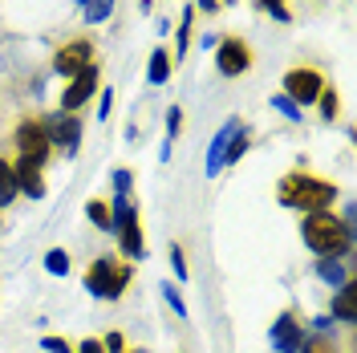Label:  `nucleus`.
<instances>
[{
    "instance_id": "23",
    "label": "nucleus",
    "mask_w": 357,
    "mask_h": 353,
    "mask_svg": "<svg viewBox=\"0 0 357 353\" xmlns=\"http://www.w3.org/2000/svg\"><path fill=\"white\" fill-rule=\"evenodd\" d=\"M317 102H321V118H325V122H333L337 110H341V102H337V89H321V93H317Z\"/></svg>"
},
{
    "instance_id": "31",
    "label": "nucleus",
    "mask_w": 357,
    "mask_h": 353,
    "mask_svg": "<svg viewBox=\"0 0 357 353\" xmlns=\"http://www.w3.org/2000/svg\"><path fill=\"white\" fill-rule=\"evenodd\" d=\"M178 126H183V110H178V106H171V110H167V142L178 134Z\"/></svg>"
},
{
    "instance_id": "4",
    "label": "nucleus",
    "mask_w": 357,
    "mask_h": 353,
    "mask_svg": "<svg viewBox=\"0 0 357 353\" xmlns=\"http://www.w3.org/2000/svg\"><path fill=\"white\" fill-rule=\"evenodd\" d=\"M41 126H45L49 147H57V151H66V155L77 151V142H82V122H77V114L53 110V114H45L41 118Z\"/></svg>"
},
{
    "instance_id": "32",
    "label": "nucleus",
    "mask_w": 357,
    "mask_h": 353,
    "mask_svg": "<svg viewBox=\"0 0 357 353\" xmlns=\"http://www.w3.org/2000/svg\"><path fill=\"white\" fill-rule=\"evenodd\" d=\"M171 268H175L178 280H187V260H183V248H178V243L171 248Z\"/></svg>"
},
{
    "instance_id": "21",
    "label": "nucleus",
    "mask_w": 357,
    "mask_h": 353,
    "mask_svg": "<svg viewBox=\"0 0 357 353\" xmlns=\"http://www.w3.org/2000/svg\"><path fill=\"white\" fill-rule=\"evenodd\" d=\"M301 353H341V350L333 345V337L312 333V337H305V341H301Z\"/></svg>"
},
{
    "instance_id": "27",
    "label": "nucleus",
    "mask_w": 357,
    "mask_h": 353,
    "mask_svg": "<svg viewBox=\"0 0 357 353\" xmlns=\"http://www.w3.org/2000/svg\"><path fill=\"white\" fill-rule=\"evenodd\" d=\"M272 106H276V110L284 114V118H292V122H301V106H296L292 98H284V93H276V98H272Z\"/></svg>"
},
{
    "instance_id": "34",
    "label": "nucleus",
    "mask_w": 357,
    "mask_h": 353,
    "mask_svg": "<svg viewBox=\"0 0 357 353\" xmlns=\"http://www.w3.org/2000/svg\"><path fill=\"white\" fill-rule=\"evenodd\" d=\"M73 353H106V350H102V341H98V337H86V341H82Z\"/></svg>"
},
{
    "instance_id": "26",
    "label": "nucleus",
    "mask_w": 357,
    "mask_h": 353,
    "mask_svg": "<svg viewBox=\"0 0 357 353\" xmlns=\"http://www.w3.org/2000/svg\"><path fill=\"white\" fill-rule=\"evenodd\" d=\"M256 8H260V13H272L276 21H292V13L284 8V0H256Z\"/></svg>"
},
{
    "instance_id": "2",
    "label": "nucleus",
    "mask_w": 357,
    "mask_h": 353,
    "mask_svg": "<svg viewBox=\"0 0 357 353\" xmlns=\"http://www.w3.org/2000/svg\"><path fill=\"white\" fill-rule=\"evenodd\" d=\"M301 240L317 256H345L354 243V232H349V220H337L333 211H312L301 223Z\"/></svg>"
},
{
    "instance_id": "3",
    "label": "nucleus",
    "mask_w": 357,
    "mask_h": 353,
    "mask_svg": "<svg viewBox=\"0 0 357 353\" xmlns=\"http://www.w3.org/2000/svg\"><path fill=\"white\" fill-rule=\"evenodd\" d=\"M130 276H134L130 264H114L110 256H102V260H93L86 268V288L93 296H102V301H118L126 292V285H130Z\"/></svg>"
},
{
    "instance_id": "5",
    "label": "nucleus",
    "mask_w": 357,
    "mask_h": 353,
    "mask_svg": "<svg viewBox=\"0 0 357 353\" xmlns=\"http://www.w3.org/2000/svg\"><path fill=\"white\" fill-rule=\"evenodd\" d=\"M98 82H102V69H98V61H89L82 73H73V77H69L66 93H61V110H66V114H77V110L89 102V98L98 93Z\"/></svg>"
},
{
    "instance_id": "33",
    "label": "nucleus",
    "mask_w": 357,
    "mask_h": 353,
    "mask_svg": "<svg viewBox=\"0 0 357 353\" xmlns=\"http://www.w3.org/2000/svg\"><path fill=\"white\" fill-rule=\"evenodd\" d=\"M102 350H106V353H126V341H122V333H110V337L102 341Z\"/></svg>"
},
{
    "instance_id": "17",
    "label": "nucleus",
    "mask_w": 357,
    "mask_h": 353,
    "mask_svg": "<svg viewBox=\"0 0 357 353\" xmlns=\"http://www.w3.org/2000/svg\"><path fill=\"white\" fill-rule=\"evenodd\" d=\"M17 195H21V191H17V175H13V163L0 155V207H8V203H13Z\"/></svg>"
},
{
    "instance_id": "18",
    "label": "nucleus",
    "mask_w": 357,
    "mask_h": 353,
    "mask_svg": "<svg viewBox=\"0 0 357 353\" xmlns=\"http://www.w3.org/2000/svg\"><path fill=\"white\" fill-rule=\"evenodd\" d=\"M130 220H138V203H130V195H114V207H110L114 232H118L122 223H130Z\"/></svg>"
},
{
    "instance_id": "28",
    "label": "nucleus",
    "mask_w": 357,
    "mask_h": 353,
    "mask_svg": "<svg viewBox=\"0 0 357 353\" xmlns=\"http://www.w3.org/2000/svg\"><path fill=\"white\" fill-rule=\"evenodd\" d=\"M162 296H167V305L175 309V317H187V305H183V296H178V285H162Z\"/></svg>"
},
{
    "instance_id": "15",
    "label": "nucleus",
    "mask_w": 357,
    "mask_h": 353,
    "mask_svg": "<svg viewBox=\"0 0 357 353\" xmlns=\"http://www.w3.org/2000/svg\"><path fill=\"white\" fill-rule=\"evenodd\" d=\"M118 243H122V256H130V260L142 256V227H138V220L118 227Z\"/></svg>"
},
{
    "instance_id": "36",
    "label": "nucleus",
    "mask_w": 357,
    "mask_h": 353,
    "mask_svg": "<svg viewBox=\"0 0 357 353\" xmlns=\"http://www.w3.org/2000/svg\"><path fill=\"white\" fill-rule=\"evenodd\" d=\"M77 4H82V8H89V0H77Z\"/></svg>"
},
{
    "instance_id": "24",
    "label": "nucleus",
    "mask_w": 357,
    "mask_h": 353,
    "mask_svg": "<svg viewBox=\"0 0 357 353\" xmlns=\"http://www.w3.org/2000/svg\"><path fill=\"white\" fill-rule=\"evenodd\" d=\"M191 21H195V8H183V21H178V57H183L187 45H191Z\"/></svg>"
},
{
    "instance_id": "22",
    "label": "nucleus",
    "mask_w": 357,
    "mask_h": 353,
    "mask_svg": "<svg viewBox=\"0 0 357 353\" xmlns=\"http://www.w3.org/2000/svg\"><path fill=\"white\" fill-rule=\"evenodd\" d=\"M244 151H248V126H240V134H236V138L227 142V151H223V167H227V163H240Z\"/></svg>"
},
{
    "instance_id": "37",
    "label": "nucleus",
    "mask_w": 357,
    "mask_h": 353,
    "mask_svg": "<svg viewBox=\"0 0 357 353\" xmlns=\"http://www.w3.org/2000/svg\"><path fill=\"white\" fill-rule=\"evenodd\" d=\"M126 353H142V350H126Z\"/></svg>"
},
{
    "instance_id": "25",
    "label": "nucleus",
    "mask_w": 357,
    "mask_h": 353,
    "mask_svg": "<svg viewBox=\"0 0 357 353\" xmlns=\"http://www.w3.org/2000/svg\"><path fill=\"white\" fill-rule=\"evenodd\" d=\"M114 13V0H89V8H86V21L89 24H98V21H106Z\"/></svg>"
},
{
    "instance_id": "6",
    "label": "nucleus",
    "mask_w": 357,
    "mask_h": 353,
    "mask_svg": "<svg viewBox=\"0 0 357 353\" xmlns=\"http://www.w3.org/2000/svg\"><path fill=\"white\" fill-rule=\"evenodd\" d=\"M248 66H252V49L244 37H223L215 45V69L223 77H240V73H248Z\"/></svg>"
},
{
    "instance_id": "20",
    "label": "nucleus",
    "mask_w": 357,
    "mask_h": 353,
    "mask_svg": "<svg viewBox=\"0 0 357 353\" xmlns=\"http://www.w3.org/2000/svg\"><path fill=\"white\" fill-rule=\"evenodd\" d=\"M45 272H49V276H69V252L66 248H49V252H45Z\"/></svg>"
},
{
    "instance_id": "8",
    "label": "nucleus",
    "mask_w": 357,
    "mask_h": 353,
    "mask_svg": "<svg viewBox=\"0 0 357 353\" xmlns=\"http://www.w3.org/2000/svg\"><path fill=\"white\" fill-rule=\"evenodd\" d=\"M13 138H17V151H21L24 158H37V163H45L49 158V138H45V126L37 122V118H21L17 122V130H13Z\"/></svg>"
},
{
    "instance_id": "1",
    "label": "nucleus",
    "mask_w": 357,
    "mask_h": 353,
    "mask_svg": "<svg viewBox=\"0 0 357 353\" xmlns=\"http://www.w3.org/2000/svg\"><path fill=\"white\" fill-rule=\"evenodd\" d=\"M276 199L284 203V207H296V211H329L337 203V187L329 179H317L309 171H292V175L280 179V187H276Z\"/></svg>"
},
{
    "instance_id": "16",
    "label": "nucleus",
    "mask_w": 357,
    "mask_h": 353,
    "mask_svg": "<svg viewBox=\"0 0 357 353\" xmlns=\"http://www.w3.org/2000/svg\"><path fill=\"white\" fill-rule=\"evenodd\" d=\"M171 69H175V61L167 57V49H155L151 53V69H146V82L151 86H167L171 82Z\"/></svg>"
},
{
    "instance_id": "30",
    "label": "nucleus",
    "mask_w": 357,
    "mask_h": 353,
    "mask_svg": "<svg viewBox=\"0 0 357 353\" xmlns=\"http://www.w3.org/2000/svg\"><path fill=\"white\" fill-rule=\"evenodd\" d=\"M41 350L45 353H73V345L61 341V337H41Z\"/></svg>"
},
{
    "instance_id": "12",
    "label": "nucleus",
    "mask_w": 357,
    "mask_h": 353,
    "mask_svg": "<svg viewBox=\"0 0 357 353\" xmlns=\"http://www.w3.org/2000/svg\"><path fill=\"white\" fill-rule=\"evenodd\" d=\"M240 126H244L240 118H227V122L220 126V134L211 138V151H207V175H220L223 171V151H227V142L240 134Z\"/></svg>"
},
{
    "instance_id": "29",
    "label": "nucleus",
    "mask_w": 357,
    "mask_h": 353,
    "mask_svg": "<svg viewBox=\"0 0 357 353\" xmlns=\"http://www.w3.org/2000/svg\"><path fill=\"white\" fill-rule=\"evenodd\" d=\"M130 187H134L130 171H114V195H130Z\"/></svg>"
},
{
    "instance_id": "38",
    "label": "nucleus",
    "mask_w": 357,
    "mask_h": 353,
    "mask_svg": "<svg viewBox=\"0 0 357 353\" xmlns=\"http://www.w3.org/2000/svg\"><path fill=\"white\" fill-rule=\"evenodd\" d=\"M227 4H236V0H227Z\"/></svg>"
},
{
    "instance_id": "19",
    "label": "nucleus",
    "mask_w": 357,
    "mask_h": 353,
    "mask_svg": "<svg viewBox=\"0 0 357 353\" xmlns=\"http://www.w3.org/2000/svg\"><path fill=\"white\" fill-rule=\"evenodd\" d=\"M86 216L93 227H102V232H114V223H110V203H102V199H89L86 203Z\"/></svg>"
},
{
    "instance_id": "14",
    "label": "nucleus",
    "mask_w": 357,
    "mask_h": 353,
    "mask_svg": "<svg viewBox=\"0 0 357 353\" xmlns=\"http://www.w3.org/2000/svg\"><path fill=\"white\" fill-rule=\"evenodd\" d=\"M317 276H321L325 285H333V288H341L345 280H349V272H345V264H341V256H321V260H317Z\"/></svg>"
},
{
    "instance_id": "11",
    "label": "nucleus",
    "mask_w": 357,
    "mask_h": 353,
    "mask_svg": "<svg viewBox=\"0 0 357 353\" xmlns=\"http://www.w3.org/2000/svg\"><path fill=\"white\" fill-rule=\"evenodd\" d=\"M13 175H17V191L29 199H45V171H41V163L37 158H17L13 163Z\"/></svg>"
},
{
    "instance_id": "7",
    "label": "nucleus",
    "mask_w": 357,
    "mask_h": 353,
    "mask_svg": "<svg viewBox=\"0 0 357 353\" xmlns=\"http://www.w3.org/2000/svg\"><path fill=\"white\" fill-rule=\"evenodd\" d=\"M325 89V77L317 73V69H289L284 73V98H292L296 106H309V102H317V93Z\"/></svg>"
},
{
    "instance_id": "13",
    "label": "nucleus",
    "mask_w": 357,
    "mask_h": 353,
    "mask_svg": "<svg viewBox=\"0 0 357 353\" xmlns=\"http://www.w3.org/2000/svg\"><path fill=\"white\" fill-rule=\"evenodd\" d=\"M354 301H357V285H354V280H345V285L337 288L333 305H329V313H333V321H345V325H354V321H357Z\"/></svg>"
},
{
    "instance_id": "10",
    "label": "nucleus",
    "mask_w": 357,
    "mask_h": 353,
    "mask_svg": "<svg viewBox=\"0 0 357 353\" xmlns=\"http://www.w3.org/2000/svg\"><path fill=\"white\" fill-rule=\"evenodd\" d=\"M268 341H272V350L276 353H296L301 350V341H305L301 321H296L292 313H280V317L272 321V329H268Z\"/></svg>"
},
{
    "instance_id": "9",
    "label": "nucleus",
    "mask_w": 357,
    "mask_h": 353,
    "mask_svg": "<svg viewBox=\"0 0 357 353\" xmlns=\"http://www.w3.org/2000/svg\"><path fill=\"white\" fill-rule=\"evenodd\" d=\"M93 61V45L89 41H69V45H61L57 53H53V69L61 73V77H73V73H82V69Z\"/></svg>"
},
{
    "instance_id": "35",
    "label": "nucleus",
    "mask_w": 357,
    "mask_h": 353,
    "mask_svg": "<svg viewBox=\"0 0 357 353\" xmlns=\"http://www.w3.org/2000/svg\"><path fill=\"white\" fill-rule=\"evenodd\" d=\"M98 114H102V118L110 114V89H102V106H98Z\"/></svg>"
}]
</instances>
